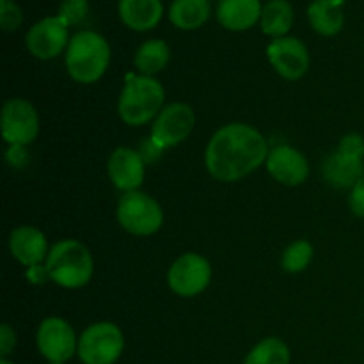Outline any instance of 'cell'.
<instances>
[{
  "label": "cell",
  "mask_w": 364,
  "mask_h": 364,
  "mask_svg": "<svg viewBox=\"0 0 364 364\" xmlns=\"http://www.w3.org/2000/svg\"><path fill=\"white\" fill-rule=\"evenodd\" d=\"M269 142L256 128L230 123L219 128L205 151V166L219 181H237L267 162Z\"/></svg>",
  "instance_id": "obj_1"
},
{
  "label": "cell",
  "mask_w": 364,
  "mask_h": 364,
  "mask_svg": "<svg viewBox=\"0 0 364 364\" xmlns=\"http://www.w3.org/2000/svg\"><path fill=\"white\" fill-rule=\"evenodd\" d=\"M110 45L95 31H80L71 36L66 48L68 75L78 84H95L105 75L110 64Z\"/></svg>",
  "instance_id": "obj_2"
},
{
  "label": "cell",
  "mask_w": 364,
  "mask_h": 364,
  "mask_svg": "<svg viewBox=\"0 0 364 364\" xmlns=\"http://www.w3.org/2000/svg\"><path fill=\"white\" fill-rule=\"evenodd\" d=\"M45 269L50 281L66 290H78L91 281L95 262L82 242L66 238L50 249L45 259Z\"/></svg>",
  "instance_id": "obj_3"
},
{
  "label": "cell",
  "mask_w": 364,
  "mask_h": 364,
  "mask_svg": "<svg viewBox=\"0 0 364 364\" xmlns=\"http://www.w3.org/2000/svg\"><path fill=\"white\" fill-rule=\"evenodd\" d=\"M164 98L166 92L155 77L130 73L127 75L123 91L119 95L117 112L130 127H142L156 119V116L162 112Z\"/></svg>",
  "instance_id": "obj_4"
},
{
  "label": "cell",
  "mask_w": 364,
  "mask_h": 364,
  "mask_svg": "<svg viewBox=\"0 0 364 364\" xmlns=\"http://www.w3.org/2000/svg\"><path fill=\"white\" fill-rule=\"evenodd\" d=\"M117 223L135 237H149L162 228V206L141 191L124 192L117 203Z\"/></svg>",
  "instance_id": "obj_5"
},
{
  "label": "cell",
  "mask_w": 364,
  "mask_h": 364,
  "mask_svg": "<svg viewBox=\"0 0 364 364\" xmlns=\"http://www.w3.org/2000/svg\"><path fill=\"white\" fill-rule=\"evenodd\" d=\"M124 350L123 331L112 322H96L78 338V359L84 364H114Z\"/></svg>",
  "instance_id": "obj_6"
},
{
  "label": "cell",
  "mask_w": 364,
  "mask_h": 364,
  "mask_svg": "<svg viewBox=\"0 0 364 364\" xmlns=\"http://www.w3.org/2000/svg\"><path fill=\"white\" fill-rule=\"evenodd\" d=\"M212 281V265L196 252L180 256L167 272V284L180 297H196L208 288Z\"/></svg>",
  "instance_id": "obj_7"
},
{
  "label": "cell",
  "mask_w": 364,
  "mask_h": 364,
  "mask_svg": "<svg viewBox=\"0 0 364 364\" xmlns=\"http://www.w3.org/2000/svg\"><path fill=\"white\" fill-rule=\"evenodd\" d=\"M38 350L46 361L68 363L78 350V338L70 322L59 316L45 318L36 333Z\"/></svg>",
  "instance_id": "obj_8"
},
{
  "label": "cell",
  "mask_w": 364,
  "mask_h": 364,
  "mask_svg": "<svg viewBox=\"0 0 364 364\" xmlns=\"http://www.w3.org/2000/svg\"><path fill=\"white\" fill-rule=\"evenodd\" d=\"M196 124V114L187 103H171L164 107L162 112L156 116L151 127V141L160 149L174 148L181 144L191 135Z\"/></svg>",
  "instance_id": "obj_9"
},
{
  "label": "cell",
  "mask_w": 364,
  "mask_h": 364,
  "mask_svg": "<svg viewBox=\"0 0 364 364\" xmlns=\"http://www.w3.org/2000/svg\"><path fill=\"white\" fill-rule=\"evenodd\" d=\"M39 134V116L23 98H11L2 109V137L9 146H28Z\"/></svg>",
  "instance_id": "obj_10"
},
{
  "label": "cell",
  "mask_w": 364,
  "mask_h": 364,
  "mask_svg": "<svg viewBox=\"0 0 364 364\" xmlns=\"http://www.w3.org/2000/svg\"><path fill=\"white\" fill-rule=\"evenodd\" d=\"M70 45V27L59 16H45L36 21L25 36L28 52L41 60L55 59Z\"/></svg>",
  "instance_id": "obj_11"
},
{
  "label": "cell",
  "mask_w": 364,
  "mask_h": 364,
  "mask_svg": "<svg viewBox=\"0 0 364 364\" xmlns=\"http://www.w3.org/2000/svg\"><path fill=\"white\" fill-rule=\"evenodd\" d=\"M267 59L287 80H299L309 70L308 46L291 36L272 39L267 46Z\"/></svg>",
  "instance_id": "obj_12"
},
{
  "label": "cell",
  "mask_w": 364,
  "mask_h": 364,
  "mask_svg": "<svg viewBox=\"0 0 364 364\" xmlns=\"http://www.w3.org/2000/svg\"><path fill=\"white\" fill-rule=\"evenodd\" d=\"M265 164L270 176L287 187L302 185L309 176L308 159L294 146L279 144L272 148Z\"/></svg>",
  "instance_id": "obj_13"
},
{
  "label": "cell",
  "mask_w": 364,
  "mask_h": 364,
  "mask_svg": "<svg viewBox=\"0 0 364 364\" xmlns=\"http://www.w3.org/2000/svg\"><path fill=\"white\" fill-rule=\"evenodd\" d=\"M146 162L139 151L132 148H117L110 155L107 171L114 187L123 192L139 191L146 176Z\"/></svg>",
  "instance_id": "obj_14"
},
{
  "label": "cell",
  "mask_w": 364,
  "mask_h": 364,
  "mask_svg": "<svg viewBox=\"0 0 364 364\" xmlns=\"http://www.w3.org/2000/svg\"><path fill=\"white\" fill-rule=\"evenodd\" d=\"M9 251L13 258L28 269L41 265L50 252L45 233L34 226H18L16 230L11 231Z\"/></svg>",
  "instance_id": "obj_15"
},
{
  "label": "cell",
  "mask_w": 364,
  "mask_h": 364,
  "mask_svg": "<svg viewBox=\"0 0 364 364\" xmlns=\"http://www.w3.org/2000/svg\"><path fill=\"white\" fill-rule=\"evenodd\" d=\"M262 11L263 4L259 0H219L215 16L228 31L242 32L259 23Z\"/></svg>",
  "instance_id": "obj_16"
},
{
  "label": "cell",
  "mask_w": 364,
  "mask_h": 364,
  "mask_svg": "<svg viewBox=\"0 0 364 364\" xmlns=\"http://www.w3.org/2000/svg\"><path fill=\"white\" fill-rule=\"evenodd\" d=\"M322 174L334 188H352L364 176V159L336 149L323 160Z\"/></svg>",
  "instance_id": "obj_17"
},
{
  "label": "cell",
  "mask_w": 364,
  "mask_h": 364,
  "mask_svg": "<svg viewBox=\"0 0 364 364\" xmlns=\"http://www.w3.org/2000/svg\"><path fill=\"white\" fill-rule=\"evenodd\" d=\"M117 13L121 21L135 32H148L164 16L162 0H119Z\"/></svg>",
  "instance_id": "obj_18"
},
{
  "label": "cell",
  "mask_w": 364,
  "mask_h": 364,
  "mask_svg": "<svg viewBox=\"0 0 364 364\" xmlns=\"http://www.w3.org/2000/svg\"><path fill=\"white\" fill-rule=\"evenodd\" d=\"M343 2L345 0H313L308 7V20L313 31L326 38L340 34L345 25Z\"/></svg>",
  "instance_id": "obj_19"
},
{
  "label": "cell",
  "mask_w": 364,
  "mask_h": 364,
  "mask_svg": "<svg viewBox=\"0 0 364 364\" xmlns=\"http://www.w3.org/2000/svg\"><path fill=\"white\" fill-rule=\"evenodd\" d=\"M212 13L210 0H173L169 6V21L180 31H196L208 21Z\"/></svg>",
  "instance_id": "obj_20"
},
{
  "label": "cell",
  "mask_w": 364,
  "mask_h": 364,
  "mask_svg": "<svg viewBox=\"0 0 364 364\" xmlns=\"http://www.w3.org/2000/svg\"><path fill=\"white\" fill-rule=\"evenodd\" d=\"M294 7H291L290 0H269L267 4H263L259 27H262L263 34L270 36L272 39L284 38L294 25Z\"/></svg>",
  "instance_id": "obj_21"
},
{
  "label": "cell",
  "mask_w": 364,
  "mask_h": 364,
  "mask_svg": "<svg viewBox=\"0 0 364 364\" xmlns=\"http://www.w3.org/2000/svg\"><path fill=\"white\" fill-rule=\"evenodd\" d=\"M169 59L171 48L164 39H148L135 52L134 64L139 73L153 77L167 66Z\"/></svg>",
  "instance_id": "obj_22"
},
{
  "label": "cell",
  "mask_w": 364,
  "mask_h": 364,
  "mask_svg": "<svg viewBox=\"0 0 364 364\" xmlns=\"http://www.w3.org/2000/svg\"><path fill=\"white\" fill-rule=\"evenodd\" d=\"M290 348L279 338H265L249 350L244 364H290Z\"/></svg>",
  "instance_id": "obj_23"
},
{
  "label": "cell",
  "mask_w": 364,
  "mask_h": 364,
  "mask_svg": "<svg viewBox=\"0 0 364 364\" xmlns=\"http://www.w3.org/2000/svg\"><path fill=\"white\" fill-rule=\"evenodd\" d=\"M313 245L308 240H295L294 244L288 245L283 252L281 265L287 272L299 274L304 272L313 259Z\"/></svg>",
  "instance_id": "obj_24"
},
{
  "label": "cell",
  "mask_w": 364,
  "mask_h": 364,
  "mask_svg": "<svg viewBox=\"0 0 364 364\" xmlns=\"http://www.w3.org/2000/svg\"><path fill=\"white\" fill-rule=\"evenodd\" d=\"M89 13V2L87 0H63L59 6V13L57 16L68 25V27H73V25L82 23L85 20Z\"/></svg>",
  "instance_id": "obj_25"
},
{
  "label": "cell",
  "mask_w": 364,
  "mask_h": 364,
  "mask_svg": "<svg viewBox=\"0 0 364 364\" xmlns=\"http://www.w3.org/2000/svg\"><path fill=\"white\" fill-rule=\"evenodd\" d=\"M23 23V13L14 0H0V25L6 32H14Z\"/></svg>",
  "instance_id": "obj_26"
},
{
  "label": "cell",
  "mask_w": 364,
  "mask_h": 364,
  "mask_svg": "<svg viewBox=\"0 0 364 364\" xmlns=\"http://www.w3.org/2000/svg\"><path fill=\"white\" fill-rule=\"evenodd\" d=\"M348 205H350V210L354 212V215L364 217V176L350 188Z\"/></svg>",
  "instance_id": "obj_27"
},
{
  "label": "cell",
  "mask_w": 364,
  "mask_h": 364,
  "mask_svg": "<svg viewBox=\"0 0 364 364\" xmlns=\"http://www.w3.org/2000/svg\"><path fill=\"white\" fill-rule=\"evenodd\" d=\"M16 345V334L9 323H2L0 327V355L7 358Z\"/></svg>",
  "instance_id": "obj_28"
},
{
  "label": "cell",
  "mask_w": 364,
  "mask_h": 364,
  "mask_svg": "<svg viewBox=\"0 0 364 364\" xmlns=\"http://www.w3.org/2000/svg\"><path fill=\"white\" fill-rule=\"evenodd\" d=\"M6 160L13 167H21L27 162V153H25V146H9L7 149Z\"/></svg>",
  "instance_id": "obj_29"
},
{
  "label": "cell",
  "mask_w": 364,
  "mask_h": 364,
  "mask_svg": "<svg viewBox=\"0 0 364 364\" xmlns=\"http://www.w3.org/2000/svg\"><path fill=\"white\" fill-rule=\"evenodd\" d=\"M27 279L31 281L32 284H43L45 283V279H50L48 277V272H46L45 265H36V267H31V269L27 270Z\"/></svg>",
  "instance_id": "obj_30"
},
{
  "label": "cell",
  "mask_w": 364,
  "mask_h": 364,
  "mask_svg": "<svg viewBox=\"0 0 364 364\" xmlns=\"http://www.w3.org/2000/svg\"><path fill=\"white\" fill-rule=\"evenodd\" d=\"M0 364H14V363H11L7 358H0Z\"/></svg>",
  "instance_id": "obj_31"
},
{
  "label": "cell",
  "mask_w": 364,
  "mask_h": 364,
  "mask_svg": "<svg viewBox=\"0 0 364 364\" xmlns=\"http://www.w3.org/2000/svg\"><path fill=\"white\" fill-rule=\"evenodd\" d=\"M48 364H66V363H48Z\"/></svg>",
  "instance_id": "obj_32"
}]
</instances>
